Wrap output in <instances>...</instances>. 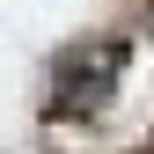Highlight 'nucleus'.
Here are the masks:
<instances>
[{"label":"nucleus","instance_id":"f257e3e1","mask_svg":"<svg viewBox=\"0 0 154 154\" xmlns=\"http://www.w3.org/2000/svg\"><path fill=\"white\" fill-rule=\"evenodd\" d=\"M118 73H125V44L118 37H95V44L59 51V66H51V110H59V118L103 110L110 95H118Z\"/></svg>","mask_w":154,"mask_h":154}]
</instances>
